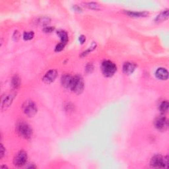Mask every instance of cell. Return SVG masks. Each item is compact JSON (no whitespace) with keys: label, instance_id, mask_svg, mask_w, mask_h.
I'll return each mask as SVG.
<instances>
[{"label":"cell","instance_id":"9","mask_svg":"<svg viewBox=\"0 0 169 169\" xmlns=\"http://www.w3.org/2000/svg\"><path fill=\"white\" fill-rule=\"evenodd\" d=\"M57 71L54 69L48 71V72L44 75L43 77V81L46 83H51L55 81L56 77H57Z\"/></svg>","mask_w":169,"mask_h":169},{"label":"cell","instance_id":"4","mask_svg":"<svg viewBox=\"0 0 169 169\" xmlns=\"http://www.w3.org/2000/svg\"><path fill=\"white\" fill-rule=\"evenodd\" d=\"M69 89L77 94L81 93L84 89V81L83 78L79 76L73 77Z\"/></svg>","mask_w":169,"mask_h":169},{"label":"cell","instance_id":"16","mask_svg":"<svg viewBox=\"0 0 169 169\" xmlns=\"http://www.w3.org/2000/svg\"><path fill=\"white\" fill-rule=\"evenodd\" d=\"M11 84H12V87L15 89H17L21 85V80L20 78L17 76H15L11 81Z\"/></svg>","mask_w":169,"mask_h":169},{"label":"cell","instance_id":"14","mask_svg":"<svg viewBox=\"0 0 169 169\" xmlns=\"http://www.w3.org/2000/svg\"><path fill=\"white\" fill-rule=\"evenodd\" d=\"M168 10H165L163 11L162 13H161L159 15H157V17L155 19V21L157 22H162L164 21L166 19H167L168 17Z\"/></svg>","mask_w":169,"mask_h":169},{"label":"cell","instance_id":"18","mask_svg":"<svg viewBox=\"0 0 169 169\" xmlns=\"http://www.w3.org/2000/svg\"><path fill=\"white\" fill-rule=\"evenodd\" d=\"M86 6H87L88 8L94 9V10H97L99 9V5L97 4L95 2H90V3H86Z\"/></svg>","mask_w":169,"mask_h":169},{"label":"cell","instance_id":"17","mask_svg":"<svg viewBox=\"0 0 169 169\" xmlns=\"http://www.w3.org/2000/svg\"><path fill=\"white\" fill-rule=\"evenodd\" d=\"M168 106H169V104L167 101H163V102L161 103L159 106V110H160L161 113L163 114L167 113L168 110Z\"/></svg>","mask_w":169,"mask_h":169},{"label":"cell","instance_id":"22","mask_svg":"<svg viewBox=\"0 0 169 169\" xmlns=\"http://www.w3.org/2000/svg\"><path fill=\"white\" fill-rule=\"evenodd\" d=\"M86 71H87V72L88 73H91V71L93 69V65L92 64H89L87 67H86Z\"/></svg>","mask_w":169,"mask_h":169},{"label":"cell","instance_id":"6","mask_svg":"<svg viewBox=\"0 0 169 169\" xmlns=\"http://www.w3.org/2000/svg\"><path fill=\"white\" fill-rule=\"evenodd\" d=\"M27 154L24 151H21L15 155L13 160V163L17 167H21L27 163Z\"/></svg>","mask_w":169,"mask_h":169},{"label":"cell","instance_id":"1","mask_svg":"<svg viewBox=\"0 0 169 169\" xmlns=\"http://www.w3.org/2000/svg\"><path fill=\"white\" fill-rule=\"evenodd\" d=\"M17 131L21 137L25 139L31 138L32 135V130L31 126L23 122L18 123L17 126Z\"/></svg>","mask_w":169,"mask_h":169},{"label":"cell","instance_id":"7","mask_svg":"<svg viewBox=\"0 0 169 169\" xmlns=\"http://www.w3.org/2000/svg\"><path fill=\"white\" fill-rule=\"evenodd\" d=\"M155 126L156 128L160 131H165L168 127V120L164 117L161 116L157 118L155 122Z\"/></svg>","mask_w":169,"mask_h":169},{"label":"cell","instance_id":"13","mask_svg":"<svg viewBox=\"0 0 169 169\" xmlns=\"http://www.w3.org/2000/svg\"><path fill=\"white\" fill-rule=\"evenodd\" d=\"M126 13L130 17H146L148 15L147 12H137V11H126Z\"/></svg>","mask_w":169,"mask_h":169},{"label":"cell","instance_id":"19","mask_svg":"<svg viewBox=\"0 0 169 169\" xmlns=\"http://www.w3.org/2000/svg\"><path fill=\"white\" fill-rule=\"evenodd\" d=\"M34 37V32L32 31H28L25 32L23 34V39L25 40H31Z\"/></svg>","mask_w":169,"mask_h":169},{"label":"cell","instance_id":"5","mask_svg":"<svg viewBox=\"0 0 169 169\" xmlns=\"http://www.w3.org/2000/svg\"><path fill=\"white\" fill-rule=\"evenodd\" d=\"M24 113L29 117L35 116L37 112V107L35 103L32 100H27L22 106Z\"/></svg>","mask_w":169,"mask_h":169},{"label":"cell","instance_id":"3","mask_svg":"<svg viewBox=\"0 0 169 169\" xmlns=\"http://www.w3.org/2000/svg\"><path fill=\"white\" fill-rule=\"evenodd\" d=\"M101 70L106 77H112L117 70V67L113 62L106 60L102 63Z\"/></svg>","mask_w":169,"mask_h":169},{"label":"cell","instance_id":"20","mask_svg":"<svg viewBox=\"0 0 169 169\" xmlns=\"http://www.w3.org/2000/svg\"><path fill=\"white\" fill-rule=\"evenodd\" d=\"M65 45H66V44L62 43V42H60L59 44H58L57 45V46H56V49H55V51H56V52H60V51H62V50L63 49V48H64Z\"/></svg>","mask_w":169,"mask_h":169},{"label":"cell","instance_id":"15","mask_svg":"<svg viewBox=\"0 0 169 169\" xmlns=\"http://www.w3.org/2000/svg\"><path fill=\"white\" fill-rule=\"evenodd\" d=\"M58 35L60 37L61 42L66 44L67 41H68V36H67V32L64 31H59L58 32Z\"/></svg>","mask_w":169,"mask_h":169},{"label":"cell","instance_id":"12","mask_svg":"<svg viewBox=\"0 0 169 169\" xmlns=\"http://www.w3.org/2000/svg\"><path fill=\"white\" fill-rule=\"evenodd\" d=\"M73 77H71L69 74H65L64 76H63L62 77V84L63 87L66 88H70V86L72 82Z\"/></svg>","mask_w":169,"mask_h":169},{"label":"cell","instance_id":"24","mask_svg":"<svg viewBox=\"0 0 169 169\" xmlns=\"http://www.w3.org/2000/svg\"><path fill=\"white\" fill-rule=\"evenodd\" d=\"M79 40L80 42H81V44H83V43L85 42V36L82 35V36H81L79 37Z\"/></svg>","mask_w":169,"mask_h":169},{"label":"cell","instance_id":"11","mask_svg":"<svg viewBox=\"0 0 169 169\" xmlns=\"http://www.w3.org/2000/svg\"><path fill=\"white\" fill-rule=\"evenodd\" d=\"M156 77L161 80H167L168 77V71L164 68H159L156 71Z\"/></svg>","mask_w":169,"mask_h":169},{"label":"cell","instance_id":"8","mask_svg":"<svg viewBox=\"0 0 169 169\" xmlns=\"http://www.w3.org/2000/svg\"><path fill=\"white\" fill-rule=\"evenodd\" d=\"M15 96V94H9V95H5L2 101V110L6 109L7 108H8L10 106L11 103H13Z\"/></svg>","mask_w":169,"mask_h":169},{"label":"cell","instance_id":"23","mask_svg":"<svg viewBox=\"0 0 169 169\" xmlns=\"http://www.w3.org/2000/svg\"><path fill=\"white\" fill-rule=\"evenodd\" d=\"M4 154H5V149H4V147L3 146V145H1V158H3Z\"/></svg>","mask_w":169,"mask_h":169},{"label":"cell","instance_id":"21","mask_svg":"<svg viewBox=\"0 0 169 169\" xmlns=\"http://www.w3.org/2000/svg\"><path fill=\"white\" fill-rule=\"evenodd\" d=\"M54 30V29L52 27H49V26H48V27H46L44 29V31L45 32H52Z\"/></svg>","mask_w":169,"mask_h":169},{"label":"cell","instance_id":"10","mask_svg":"<svg viewBox=\"0 0 169 169\" xmlns=\"http://www.w3.org/2000/svg\"><path fill=\"white\" fill-rule=\"evenodd\" d=\"M136 66L133 63L131 62H126L123 66V73L130 75L136 69Z\"/></svg>","mask_w":169,"mask_h":169},{"label":"cell","instance_id":"2","mask_svg":"<svg viewBox=\"0 0 169 169\" xmlns=\"http://www.w3.org/2000/svg\"><path fill=\"white\" fill-rule=\"evenodd\" d=\"M168 157H163L160 155L154 156L151 160V166L153 168H168Z\"/></svg>","mask_w":169,"mask_h":169}]
</instances>
